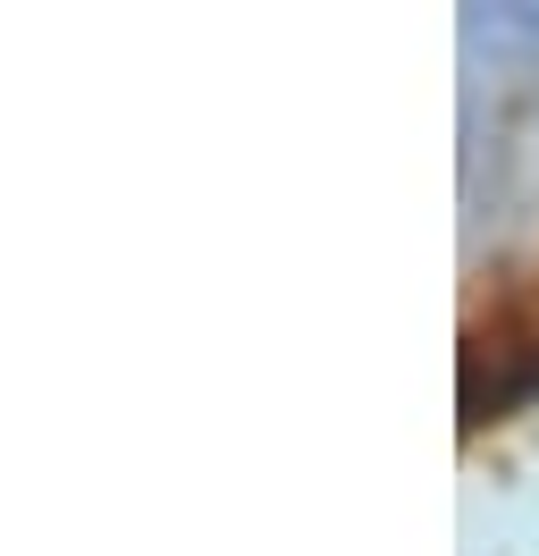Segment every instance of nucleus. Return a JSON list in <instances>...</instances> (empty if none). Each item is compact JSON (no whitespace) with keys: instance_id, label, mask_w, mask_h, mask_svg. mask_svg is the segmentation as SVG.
<instances>
[{"instance_id":"nucleus-1","label":"nucleus","mask_w":539,"mask_h":556,"mask_svg":"<svg viewBox=\"0 0 539 556\" xmlns=\"http://www.w3.org/2000/svg\"><path fill=\"white\" fill-rule=\"evenodd\" d=\"M489 363V396L480 405H505V396H531L539 388V287H514L498 313H489V329H472V363L464 380ZM472 405V414H480Z\"/></svg>"}]
</instances>
